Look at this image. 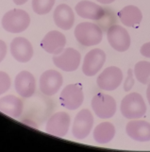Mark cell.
<instances>
[{"mask_svg": "<svg viewBox=\"0 0 150 152\" xmlns=\"http://www.w3.org/2000/svg\"><path fill=\"white\" fill-rule=\"evenodd\" d=\"M2 27L9 33L23 32L29 27V14L24 10L13 9L4 14L2 18Z\"/></svg>", "mask_w": 150, "mask_h": 152, "instance_id": "cell-1", "label": "cell"}, {"mask_svg": "<svg viewBox=\"0 0 150 152\" xmlns=\"http://www.w3.org/2000/svg\"><path fill=\"white\" fill-rule=\"evenodd\" d=\"M121 113L127 119H139L146 113V105L143 96L138 93H130L121 101Z\"/></svg>", "mask_w": 150, "mask_h": 152, "instance_id": "cell-2", "label": "cell"}, {"mask_svg": "<svg viewBox=\"0 0 150 152\" xmlns=\"http://www.w3.org/2000/svg\"><path fill=\"white\" fill-rule=\"evenodd\" d=\"M74 34L76 41L84 46L96 45L103 39L102 29L95 23H79L76 27Z\"/></svg>", "mask_w": 150, "mask_h": 152, "instance_id": "cell-3", "label": "cell"}, {"mask_svg": "<svg viewBox=\"0 0 150 152\" xmlns=\"http://www.w3.org/2000/svg\"><path fill=\"white\" fill-rule=\"evenodd\" d=\"M84 100V94L82 86L79 83L69 84L63 88L60 96V103L67 110L79 109Z\"/></svg>", "mask_w": 150, "mask_h": 152, "instance_id": "cell-4", "label": "cell"}, {"mask_svg": "<svg viewBox=\"0 0 150 152\" xmlns=\"http://www.w3.org/2000/svg\"><path fill=\"white\" fill-rule=\"evenodd\" d=\"M92 108L97 117L108 119L116 113V101L111 96L98 93L92 99Z\"/></svg>", "mask_w": 150, "mask_h": 152, "instance_id": "cell-5", "label": "cell"}, {"mask_svg": "<svg viewBox=\"0 0 150 152\" xmlns=\"http://www.w3.org/2000/svg\"><path fill=\"white\" fill-rule=\"evenodd\" d=\"M81 61V55L75 48H64L58 55H54V64L65 72H73L79 68Z\"/></svg>", "mask_w": 150, "mask_h": 152, "instance_id": "cell-6", "label": "cell"}, {"mask_svg": "<svg viewBox=\"0 0 150 152\" xmlns=\"http://www.w3.org/2000/svg\"><path fill=\"white\" fill-rule=\"evenodd\" d=\"M94 126V116L88 109H83L76 115L72 133L77 140H83L90 134Z\"/></svg>", "mask_w": 150, "mask_h": 152, "instance_id": "cell-7", "label": "cell"}, {"mask_svg": "<svg viewBox=\"0 0 150 152\" xmlns=\"http://www.w3.org/2000/svg\"><path fill=\"white\" fill-rule=\"evenodd\" d=\"M63 78L60 72L56 70H47L40 77L39 85L40 90L44 95L51 96L56 95L63 86Z\"/></svg>", "mask_w": 150, "mask_h": 152, "instance_id": "cell-8", "label": "cell"}, {"mask_svg": "<svg viewBox=\"0 0 150 152\" xmlns=\"http://www.w3.org/2000/svg\"><path fill=\"white\" fill-rule=\"evenodd\" d=\"M107 38L111 46L118 52H125L130 46V36L119 25H113L107 31Z\"/></svg>", "mask_w": 150, "mask_h": 152, "instance_id": "cell-9", "label": "cell"}, {"mask_svg": "<svg viewBox=\"0 0 150 152\" xmlns=\"http://www.w3.org/2000/svg\"><path fill=\"white\" fill-rule=\"evenodd\" d=\"M123 80V73L120 68L116 66H110L103 70L97 77L96 83L101 90L114 91L117 89Z\"/></svg>", "mask_w": 150, "mask_h": 152, "instance_id": "cell-10", "label": "cell"}, {"mask_svg": "<svg viewBox=\"0 0 150 152\" xmlns=\"http://www.w3.org/2000/svg\"><path fill=\"white\" fill-rule=\"evenodd\" d=\"M105 61L106 54L104 51L99 48L92 49L84 57L83 64H82V72L87 77L95 76L101 70Z\"/></svg>", "mask_w": 150, "mask_h": 152, "instance_id": "cell-11", "label": "cell"}, {"mask_svg": "<svg viewBox=\"0 0 150 152\" xmlns=\"http://www.w3.org/2000/svg\"><path fill=\"white\" fill-rule=\"evenodd\" d=\"M71 118L70 115L65 112H59L51 116L45 126L46 132L57 136V137H64L70 128Z\"/></svg>", "mask_w": 150, "mask_h": 152, "instance_id": "cell-12", "label": "cell"}, {"mask_svg": "<svg viewBox=\"0 0 150 152\" xmlns=\"http://www.w3.org/2000/svg\"><path fill=\"white\" fill-rule=\"evenodd\" d=\"M11 53L17 61L25 64L32 59L34 51L32 45L28 39L16 37L11 43Z\"/></svg>", "mask_w": 150, "mask_h": 152, "instance_id": "cell-13", "label": "cell"}, {"mask_svg": "<svg viewBox=\"0 0 150 152\" xmlns=\"http://www.w3.org/2000/svg\"><path fill=\"white\" fill-rule=\"evenodd\" d=\"M14 87L17 94L24 98L31 97L36 91V80L28 71H22L15 77Z\"/></svg>", "mask_w": 150, "mask_h": 152, "instance_id": "cell-14", "label": "cell"}, {"mask_svg": "<svg viewBox=\"0 0 150 152\" xmlns=\"http://www.w3.org/2000/svg\"><path fill=\"white\" fill-rule=\"evenodd\" d=\"M66 45V37L60 31L51 30L41 42L42 48L49 54L58 55L64 49Z\"/></svg>", "mask_w": 150, "mask_h": 152, "instance_id": "cell-15", "label": "cell"}, {"mask_svg": "<svg viewBox=\"0 0 150 152\" xmlns=\"http://www.w3.org/2000/svg\"><path fill=\"white\" fill-rule=\"evenodd\" d=\"M126 132L131 139L138 142L150 141V123L144 120L132 119L127 124Z\"/></svg>", "mask_w": 150, "mask_h": 152, "instance_id": "cell-16", "label": "cell"}, {"mask_svg": "<svg viewBox=\"0 0 150 152\" xmlns=\"http://www.w3.org/2000/svg\"><path fill=\"white\" fill-rule=\"evenodd\" d=\"M76 12L79 16L84 19L100 20L105 16V10L101 6L92 1L82 0L76 5Z\"/></svg>", "mask_w": 150, "mask_h": 152, "instance_id": "cell-17", "label": "cell"}, {"mask_svg": "<svg viewBox=\"0 0 150 152\" xmlns=\"http://www.w3.org/2000/svg\"><path fill=\"white\" fill-rule=\"evenodd\" d=\"M53 19L58 28L63 30H69L75 23V14L68 5L60 4L54 10Z\"/></svg>", "mask_w": 150, "mask_h": 152, "instance_id": "cell-18", "label": "cell"}, {"mask_svg": "<svg viewBox=\"0 0 150 152\" xmlns=\"http://www.w3.org/2000/svg\"><path fill=\"white\" fill-rule=\"evenodd\" d=\"M24 110L23 101L19 97L9 95L0 98V112L12 118L21 116Z\"/></svg>", "mask_w": 150, "mask_h": 152, "instance_id": "cell-19", "label": "cell"}, {"mask_svg": "<svg viewBox=\"0 0 150 152\" xmlns=\"http://www.w3.org/2000/svg\"><path fill=\"white\" fill-rule=\"evenodd\" d=\"M118 17L123 25L129 28H133L142 22L143 14L139 8L129 5V6L123 8L118 12Z\"/></svg>", "mask_w": 150, "mask_h": 152, "instance_id": "cell-20", "label": "cell"}, {"mask_svg": "<svg viewBox=\"0 0 150 152\" xmlns=\"http://www.w3.org/2000/svg\"><path fill=\"white\" fill-rule=\"evenodd\" d=\"M115 135V128L110 122L98 124L94 130V139L97 144L105 145L110 143Z\"/></svg>", "mask_w": 150, "mask_h": 152, "instance_id": "cell-21", "label": "cell"}, {"mask_svg": "<svg viewBox=\"0 0 150 152\" xmlns=\"http://www.w3.org/2000/svg\"><path fill=\"white\" fill-rule=\"evenodd\" d=\"M134 75L137 80L142 84H149L150 83V62L142 61L136 64L134 67Z\"/></svg>", "mask_w": 150, "mask_h": 152, "instance_id": "cell-22", "label": "cell"}, {"mask_svg": "<svg viewBox=\"0 0 150 152\" xmlns=\"http://www.w3.org/2000/svg\"><path fill=\"white\" fill-rule=\"evenodd\" d=\"M55 0H32V9L39 15L47 14L52 10Z\"/></svg>", "mask_w": 150, "mask_h": 152, "instance_id": "cell-23", "label": "cell"}, {"mask_svg": "<svg viewBox=\"0 0 150 152\" xmlns=\"http://www.w3.org/2000/svg\"><path fill=\"white\" fill-rule=\"evenodd\" d=\"M12 80L9 76L3 71H0V96L5 94L11 88Z\"/></svg>", "mask_w": 150, "mask_h": 152, "instance_id": "cell-24", "label": "cell"}, {"mask_svg": "<svg viewBox=\"0 0 150 152\" xmlns=\"http://www.w3.org/2000/svg\"><path fill=\"white\" fill-rule=\"evenodd\" d=\"M134 85V80H133V75H132V70L128 69L127 71V77L124 83V89L125 91H130V89Z\"/></svg>", "mask_w": 150, "mask_h": 152, "instance_id": "cell-25", "label": "cell"}, {"mask_svg": "<svg viewBox=\"0 0 150 152\" xmlns=\"http://www.w3.org/2000/svg\"><path fill=\"white\" fill-rule=\"evenodd\" d=\"M7 45L4 41L0 40V62H1L7 55Z\"/></svg>", "mask_w": 150, "mask_h": 152, "instance_id": "cell-26", "label": "cell"}, {"mask_svg": "<svg viewBox=\"0 0 150 152\" xmlns=\"http://www.w3.org/2000/svg\"><path fill=\"white\" fill-rule=\"evenodd\" d=\"M141 54L146 58H150V42L146 43L144 45H142Z\"/></svg>", "mask_w": 150, "mask_h": 152, "instance_id": "cell-27", "label": "cell"}, {"mask_svg": "<svg viewBox=\"0 0 150 152\" xmlns=\"http://www.w3.org/2000/svg\"><path fill=\"white\" fill-rule=\"evenodd\" d=\"M28 1V0H13V2L15 5H18V6H20V5H24L25 3H27Z\"/></svg>", "mask_w": 150, "mask_h": 152, "instance_id": "cell-28", "label": "cell"}, {"mask_svg": "<svg viewBox=\"0 0 150 152\" xmlns=\"http://www.w3.org/2000/svg\"><path fill=\"white\" fill-rule=\"evenodd\" d=\"M97 2H99L101 4H105V5H108V4H111L112 2H114L115 0H96Z\"/></svg>", "mask_w": 150, "mask_h": 152, "instance_id": "cell-29", "label": "cell"}, {"mask_svg": "<svg viewBox=\"0 0 150 152\" xmlns=\"http://www.w3.org/2000/svg\"><path fill=\"white\" fill-rule=\"evenodd\" d=\"M146 97H147L148 103H149V105H150V83H149V84H148L147 90H146Z\"/></svg>", "mask_w": 150, "mask_h": 152, "instance_id": "cell-30", "label": "cell"}]
</instances>
